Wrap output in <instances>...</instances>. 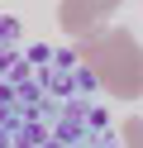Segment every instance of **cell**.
<instances>
[{
    "mask_svg": "<svg viewBox=\"0 0 143 148\" xmlns=\"http://www.w3.org/2000/svg\"><path fill=\"white\" fill-rule=\"evenodd\" d=\"M119 134H124V148H143V119H138V115H129Z\"/></svg>",
    "mask_w": 143,
    "mask_h": 148,
    "instance_id": "3",
    "label": "cell"
},
{
    "mask_svg": "<svg viewBox=\"0 0 143 148\" xmlns=\"http://www.w3.org/2000/svg\"><path fill=\"white\" fill-rule=\"evenodd\" d=\"M76 62L114 100H143V43L129 29H95L76 38Z\"/></svg>",
    "mask_w": 143,
    "mask_h": 148,
    "instance_id": "1",
    "label": "cell"
},
{
    "mask_svg": "<svg viewBox=\"0 0 143 148\" xmlns=\"http://www.w3.org/2000/svg\"><path fill=\"white\" fill-rule=\"evenodd\" d=\"M119 5L124 0H57V29L76 43V38H86V34H95Z\"/></svg>",
    "mask_w": 143,
    "mask_h": 148,
    "instance_id": "2",
    "label": "cell"
}]
</instances>
